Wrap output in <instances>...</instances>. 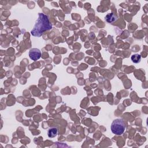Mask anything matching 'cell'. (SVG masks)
<instances>
[{"label": "cell", "instance_id": "obj_1", "mask_svg": "<svg viewBox=\"0 0 148 148\" xmlns=\"http://www.w3.org/2000/svg\"><path fill=\"white\" fill-rule=\"evenodd\" d=\"M51 28L52 25L50 23L47 16L39 13L34 27L31 31V34L34 36L40 37L45 31L51 29Z\"/></svg>", "mask_w": 148, "mask_h": 148}, {"label": "cell", "instance_id": "obj_2", "mask_svg": "<svg viewBox=\"0 0 148 148\" xmlns=\"http://www.w3.org/2000/svg\"><path fill=\"white\" fill-rule=\"evenodd\" d=\"M126 128L124 121L121 119H117L113 121L111 124L110 129L112 132L116 135H120L123 134Z\"/></svg>", "mask_w": 148, "mask_h": 148}, {"label": "cell", "instance_id": "obj_3", "mask_svg": "<svg viewBox=\"0 0 148 148\" xmlns=\"http://www.w3.org/2000/svg\"><path fill=\"white\" fill-rule=\"evenodd\" d=\"M41 51L39 49L33 48L29 51V57L33 61H37L40 58Z\"/></svg>", "mask_w": 148, "mask_h": 148}, {"label": "cell", "instance_id": "obj_4", "mask_svg": "<svg viewBox=\"0 0 148 148\" xmlns=\"http://www.w3.org/2000/svg\"><path fill=\"white\" fill-rule=\"evenodd\" d=\"M105 20L108 23H112L115 22L117 20V16L115 15L114 14L110 13H108L105 17Z\"/></svg>", "mask_w": 148, "mask_h": 148}, {"label": "cell", "instance_id": "obj_5", "mask_svg": "<svg viewBox=\"0 0 148 148\" xmlns=\"http://www.w3.org/2000/svg\"><path fill=\"white\" fill-rule=\"evenodd\" d=\"M57 134H58V129L56 127H50L47 131V135L50 138L55 137L56 136H57Z\"/></svg>", "mask_w": 148, "mask_h": 148}, {"label": "cell", "instance_id": "obj_6", "mask_svg": "<svg viewBox=\"0 0 148 148\" xmlns=\"http://www.w3.org/2000/svg\"><path fill=\"white\" fill-rule=\"evenodd\" d=\"M131 59L134 63H138L140 61L141 56L139 54H135L131 56Z\"/></svg>", "mask_w": 148, "mask_h": 148}]
</instances>
